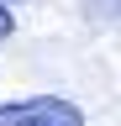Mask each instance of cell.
I'll use <instances>...</instances> for the list:
<instances>
[{"mask_svg": "<svg viewBox=\"0 0 121 126\" xmlns=\"http://www.w3.org/2000/svg\"><path fill=\"white\" fill-rule=\"evenodd\" d=\"M0 126H84V110L69 94H26L0 105Z\"/></svg>", "mask_w": 121, "mask_h": 126, "instance_id": "cell-1", "label": "cell"}, {"mask_svg": "<svg viewBox=\"0 0 121 126\" xmlns=\"http://www.w3.org/2000/svg\"><path fill=\"white\" fill-rule=\"evenodd\" d=\"M11 32H16V11H11V5H5V0H0V42H5V37H11Z\"/></svg>", "mask_w": 121, "mask_h": 126, "instance_id": "cell-2", "label": "cell"}, {"mask_svg": "<svg viewBox=\"0 0 121 126\" xmlns=\"http://www.w3.org/2000/svg\"><path fill=\"white\" fill-rule=\"evenodd\" d=\"M5 5H21V0H5Z\"/></svg>", "mask_w": 121, "mask_h": 126, "instance_id": "cell-3", "label": "cell"}, {"mask_svg": "<svg viewBox=\"0 0 121 126\" xmlns=\"http://www.w3.org/2000/svg\"><path fill=\"white\" fill-rule=\"evenodd\" d=\"M116 11H121V5H116Z\"/></svg>", "mask_w": 121, "mask_h": 126, "instance_id": "cell-4", "label": "cell"}]
</instances>
